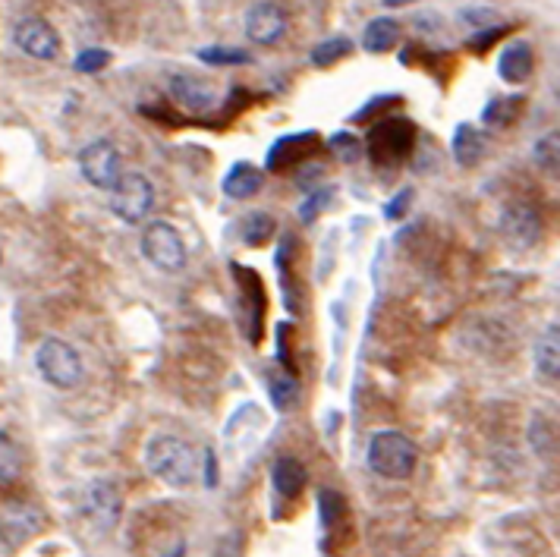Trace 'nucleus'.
<instances>
[{
  "instance_id": "17",
  "label": "nucleus",
  "mask_w": 560,
  "mask_h": 557,
  "mask_svg": "<svg viewBox=\"0 0 560 557\" xmlns=\"http://www.w3.org/2000/svg\"><path fill=\"white\" fill-rule=\"evenodd\" d=\"M306 482H309V473H306V466L299 463L296 457H277L274 460L271 485H274V491L284 501H296L299 495H303Z\"/></svg>"
},
{
  "instance_id": "32",
  "label": "nucleus",
  "mask_w": 560,
  "mask_h": 557,
  "mask_svg": "<svg viewBox=\"0 0 560 557\" xmlns=\"http://www.w3.org/2000/svg\"><path fill=\"white\" fill-rule=\"evenodd\" d=\"M331 196H334V189L315 192V196L309 199L312 205H303V208H299V214H303V221H315V211H318V208H325V199H331Z\"/></svg>"
},
{
  "instance_id": "5",
  "label": "nucleus",
  "mask_w": 560,
  "mask_h": 557,
  "mask_svg": "<svg viewBox=\"0 0 560 557\" xmlns=\"http://www.w3.org/2000/svg\"><path fill=\"white\" fill-rule=\"evenodd\" d=\"M155 202H158V189H155L152 177L139 174V170L123 174L117 180V186L111 189V211L129 227L145 224L148 214H152V208H155Z\"/></svg>"
},
{
  "instance_id": "8",
  "label": "nucleus",
  "mask_w": 560,
  "mask_h": 557,
  "mask_svg": "<svg viewBox=\"0 0 560 557\" xmlns=\"http://www.w3.org/2000/svg\"><path fill=\"white\" fill-rule=\"evenodd\" d=\"M501 237L513 246V249H532L542 243L545 237V221H542V214H538L535 205L529 202H510L504 211H501Z\"/></svg>"
},
{
  "instance_id": "13",
  "label": "nucleus",
  "mask_w": 560,
  "mask_h": 557,
  "mask_svg": "<svg viewBox=\"0 0 560 557\" xmlns=\"http://www.w3.org/2000/svg\"><path fill=\"white\" fill-rule=\"evenodd\" d=\"M167 92H170V98H174L180 107H186V111H192V114H205V111H211L214 104H218V98H214V89H211L205 79L186 76V73L170 79Z\"/></svg>"
},
{
  "instance_id": "12",
  "label": "nucleus",
  "mask_w": 560,
  "mask_h": 557,
  "mask_svg": "<svg viewBox=\"0 0 560 557\" xmlns=\"http://www.w3.org/2000/svg\"><path fill=\"white\" fill-rule=\"evenodd\" d=\"M41 526H45L41 510L26 501H4V507H0V539L10 548L26 545L32 535L41 532Z\"/></svg>"
},
{
  "instance_id": "2",
  "label": "nucleus",
  "mask_w": 560,
  "mask_h": 557,
  "mask_svg": "<svg viewBox=\"0 0 560 557\" xmlns=\"http://www.w3.org/2000/svg\"><path fill=\"white\" fill-rule=\"evenodd\" d=\"M369 469L387 482H406L419 466V444L397 432V428H381L369 438Z\"/></svg>"
},
{
  "instance_id": "30",
  "label": "nucleus",
  "mask_w": 560,
  "mask_h": 557,
  "mask_svg": "<svg viewBox=\"0 0 560 557\" xmlns=\"http://www.w3.org/2000/svg\"><path fill=\"white\" fill-rule=\"evenodd\" d=\"M504 32H507V26H491V29H485V32H482L479 38L472 35V38H469V51H476V54H485V51H488V48H491L494 41H498V38H501Z\"/></svg>"
},
{
  "instance_id": "29",
  "label": "nucleus",
  "mask_w": 560,
  "mask_h": 557,
  "mask_svg": "<svg viewBox=\"0 0 560 557\" xmlns=\"http://www.w3.org/2000/svg\"><path fill=\"white\" fill-rule=\"evenodd\" d=\"M107 63H111V54H107L104 48H85L79 57H76V73H101Z\"/></svg>"
},
{
  "instance_id": "6",
  "label": "nucleus",
  "mask_w": 560,
  "mask_h": 557,
  "mask_svg": "<svg viewBox=\"0 0 560 557\" xmlns=\"http://www.w3.org/2000/svg\"><path fill=\"white\" fill-rule=\"evenodd\" d=\"M79 174L92 189L111 192L117 180L123 177V158L117 152V145L111 139H95L89 145H82L79 152Z\"/></svg>"
},
{
  "instance_id": "11",
  "label": "nucleus",
  "mask_w": 560,
  "mask_h": 557,
  "mask_svg": "<svg viewBox=\"0 0 560 557\" xmlns=\"http://www.w3.org/2000/svg\"><path fill=\"white\" fill-rule=\"evenodd\" d=\"M13 41H16V48L32 60L51 63V60L60 57V35L54 32V26L48 23V19H41V16L19 19L16 29H13Z\"/></svg>"
},
{
  "instance_id": "24",
  "label": "nucleus",
  "mask_w": 560,
  "mask_h": 557,
  "mask_svg": "<svg viewBox=\"0 0 560 557\" xmlns=\"http://www.w3.org/2000/svg\"><path fill=\"white\" fill-rule=\"evenodd\" d=\"M353 51V41L350 38H343V35H337V38H328V41H321V45H315L312 48V67H321V70H328V67H334L337 60H343Z\"/></svg>"
},
{
  "instance_id": "1",
  "label": "nucleus",
  "mask_w": 560,
  "mask_h": 557,
  "mask_svg": "<svg viewBox=\"0 0 560 557\" xmlns=\"http://www.w3.org/2000/svg\"><path fill=\"white\" fill-rule=\"evenodd\" d=\"M145 469L170 488H189L199 479V454L177 432H155L145 441Z\"/></svg>"
},
{
  "instance_id": "20",
  "label": "nucleus",
  "mask_w": 560,
  "mask_h": 557,
  "mask_svg": "<svg viewBox=\"0 0 560 557\" xmlns=\"http://www.w3.org/2000/svg\"><path fill=\"white\" fill-rule=\"evenodd\" d=\"M268 394L277 413H290L293 406L299 403V381L290 369L271 366L268 369Z\"/></svg>"
},
{
  "instance_id": "26",
  "label": "nucleus",
  "mask_w": 560,
  "mask_h": 557,
  "mask_svg": "<svg viewBox=\"0 0 560 557\" xmlns=\"http://www.w3.org/2000/svg\"><path fill=\"white\" fill-rule=\"evenodd\" d=\"M557 161H560V136L557 130H551L535 142V164L542 167L545 174H557Z\"/></svg>"
},
{
  "instance_id": "27",
  "label": "nucleus",
  "mask_w": 560,
  "mask_h": 557,
  "mask_svg": "<svg viewBox=\"0 0 560 557\" xmlns=\"http://www.w3.org/2000/svg\"><path fill=\"white\" fill-rule=\"evenodd\" d=\"M331 148H334V155L340 158V161H347V164H356L359 158H362V142H359V136H353V133H337V136H331Z\"/></svg>"
},
{
  "instance_id": "34",
  "label": "nucleus",
  "mask_w": 560,
  "mask_h": 557,
  "mask_svg": "<svg viewBox=\"0 0 560 557\" xmlns=\"http://www.w3.org/2000/svg\"><path fill=\"white\" fill-rule=\"evenodd\" d=\"M406 4H413V0H384V7H406Z\"/></svg>"
},
{
  "instance_id": "22",
  "label": "nucleus",
  "mask_w": 560,
  "mask_h": 557,
  "mask_svg": "<svg viewBox=\"0 0 560 557\" xmlns=\"http://www.w3.org/2000/svg\"><path fill=\"white\" fill-rule=\"evenodd\" d=\"M240 240L246 243V246H252V249H258V246H268L271 243V237H274V218L271 214H265V211H249L246 218L240 221Z\"/></svg>"
},
{
  "instance_id": "9",
  "label": "nucleus",
  "mask_w": 560,
  "mask_h": 557,
  "mask_svg": "<svg viewBox=\"0 0 560 557\" xmlns=\"http://www.w3.org/2000/svg\"><path fill=\"white\" fill-rule=\"evenodd\" d=\"M287 29H290V16L274 0H255L246 10V38L252 45H262V48L280 45Z\"/></svg>"
},
{
  "instance_id": "21",
  "label": "nucleus",
  "mask_w": 560,
  "mask_h": 557,
  "mask_svg": "<svg viewBox=\"0 0 560 557\" xmlns=\"http://www.w3.org/2000/svg\"><path fill=\"white\" fill-rule=\"evenodd\" d=\"M23 447L16 444V438L7 432V428H0V482L10 485L23 476Z\"/></svg>"
},
{
  "instance_id": "3",
  "label": "nucleus",
  "mask_w": 560,
  "mask_h": 557,
  "mask_svg": "<svg viewBox=\"0 0 560 557\" xmlns=\"http://www.w3.org/2000/svg\"><path fill=\"white\" fill-rule=\"evenodd\" d=\"M35 369L54 391H73L85 378V362L73 344L60 337H45L35 350Z\"/></svg>"
},
{
  "instance_id": "25",
  "label": "nucleus",
  "mask_w": 560,
  "mask_h": 557,
  "mask_svg": "<svg viewBox=\"0 0 560 557\" xmlns=\"http://www.w3.org/2000/svg\"><path fill=\"white\" fill-rule=\"evenodd\" d=\"M523 111V98L520 95H507V98H494L485 111H482V120L491 123V126H510L516 117Z\"/></svg>"
},
{
  "instance_id": "33",
  "label": "nucleus",
  "mask_w": 560,
  "mask_h": 557,
  "mask_svg": "<svg viewBox=\"0 0 560 557\" xmlns=\"http://www.w3.org/2000/svg\"><path fill=\"white\" fill-rule=\"evenodd\" d=\"M409 199H413V189H403L400 196H394V199H391V205L384 208V214H387V218H391V221H394V218H400V214L409 208Z\"/></svg>"
},
{
  "instance_id": "19",
  "label": "nucleus",
  "mask_w": 560,
  "mask_h": 557,
  "mask_svg": "<svg viewBox=\"0 0 560 557\" xmlns=\"http://www.w3.org/2000/svg\"><path fill=\"white\" fill-rule=\"evenodd\" d=\"M400 41V23L394 16H375L362 32V51L369 54H391Z\"/></svg>"
},
{
  "instance_id": "23",
  "label": "nucleus",
  "mask_w": 560,
  "mask_h": 557,
  "mask_svg": "<svg viewBox=\"0 0 560 557\" xmlns=\"http://www.w3.org/2000/svg\"><path fill=\"white\" fill-rule=\"evenodd\" d=\"M318 517H321L325 532H337L340 520L347 517V501H343L340 491H334V488L318 491Z\"/></svg>"
},
{
  "instance_id": "10",
  "label": "nucleus",
  "mask_w": 560,
  "mask_h": 557,
  "mask_svg": "<svg viewBox=\"0 0 560 557\" xmlns=\"http://www.w3.org/2000/svg\"><path fill=\"white\" fill-rule=\"evenodd\" d=\"M82 513L85 520L92 526H98L101 532L114 529L120 513H123V501H120V491L111 479H92L82 491Z\"/></svg>"
},
{
  "instance_id": "31",
  "label": "nucleus",
  "mask_w": 560,
  "mask_h": 557,
  "mask_svg": "<svg viewBox=\"0 0 560 557\" xmlns=\"http://www.w3.org/2000/svg\"><path fill=\"white\" fill-rule=\"evenodd\" d=\"M463 19H466V23H472V29H491V26H501L498 13H491V10H463Z\"/></svg>"
},
{
  "instance_id": "35",
  "label": "nucleus",
  "mask_w": 560,
  "mask_h": 557,
  "mask_svg": "<svg viewBox=\"0 0 560 557\" xmlns=\"http://www.w3.org/2000/svg\"><path fill=\"white\" fill-rule=\"evenodd\" d=\"M0 265H4V246H0Z\"/></svg>"
},
{
  "instance_id": "16",
  "label": "nucleus",
  "mask_w": 560,
  "mask_h": 557,
  "mask_svg": "<svg viewBox=\"0 0 560 557\" xmlns=\"http://www.w3.org/2000/svg\"><path fill=\"white\" fill-rule=\"evenodd\" d=\"M535 70V54L529 41H510L498 57V76L507 85H523Z\"/></svg>"
},
{
  "instance_id": "14",
  "label": "nucleus",
  "mask_w": 560,
  "mask_h": 557,
  "mask_svg": "<svg viewBox=\"0 0 560 557\" xmlns=\"http://www.w3.org/2000/svg\"><path fill=\"white\" fill-rule=\"evenodd\" d=\"M450 155L460 167H479L482 158L488 155V136L472 123H460L454 130V139H450Z\"/></svg>"
},
{
  "instance_id": "18",
  "label": "nucleus",
  "mask_w": 560,
  "mask_h": 557,
  "mask_svg": "<svg viewBox=\"0 0 560 557\" xmlns=\"http://www.w3.org/2000/svg\"><path fill=\"white\" fill-rule=\"evenodd\" d=\"M535 372L542 381H557V372H560V331H557V321L538 334L535 340Z\"/></svg>"
},
{
  "instance_id": "7",
  "label": "nucleus",
  "mask_w": 560,
  "mask_h": 557,
  "mask_svg": "<svg viewBox=\"0 0 560 557\" xmlns=\"http://www.w3.org/2000/svg\"><path fill=\"white\" fill-rule=\"evenodd\" d=\"M413 142H416V126L409 120L403 117L381 120L369 133V158L375 164H397L413 148Z\"/></svg>"
},
{
  "instance_id": "4",
  "label": "nucleus",
  "mask_w": 560,
  "mask_h": 557,
  "mask_svg": "<svg viewBox=\"0 0 560 557\" xmlns=\"http://www.w3.org/2000/svg\"><path fill=\"white\" fill-rule=\"evenodd\" d=\"M139 249L145 255V262L158 268L161 274H177L189 262V249H186L183 233L170 221H148L142 230Z\"/></svg>"
},
{
  "instance_id": "28",
  "label": "nucleus",
  "mask_w": 560,
  "mask_h": 557,
  "mask_svg": "<svg viewBox=\"0 0 560 557\" xmlns=\"http://www.w3.org/2000/svg\"><path fill=\"white\" fill-rule=\"evenodd\" d=\"M199 60L211 63V67H227V63L233 67V63H249V54L236 48H202Z\"/></svg>"
},
{
  "instance_id": "15",
  "label": "nucleus",
  "mask_w": 560,
  "mask_h": 557,
  "mask_svg": "<svg viewBox=\"0 0 560 557\" xmlns=\"http://www.w3.org/2000/svg\"><path fill=\"white\" fill-rule=\"evenodd\" d=\"M262 186H265V174L249 161H236L224 174V183H221L224 196L233 199V202H246V199L258 196Z\"/></svg>"
}]
</instances>
